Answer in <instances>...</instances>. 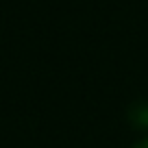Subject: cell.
Listing matches in <instances>:
<instances>
[{"label": "cell", "instance_id": "cell-1", "mask_svg": "<svg viewBox=\"0 0 148 148\" xmlns=\"http://www.w3.org/2000/svg\"><path fill=\"white\" fill-rule=\"evenodd\" d=\"M126 122L137 131H148V100H135L126 109Z\"/></svg>", "mask_w": 148, "mask_h": 148}, {"label": "cell", "instance_id": "cell-2", "mask_svg": "<svg viewBox=\"0 0 148 148\" xmlns=\"http://www.w3.org/2000/svg\"><path fill=\"white\" fill-rule=\"evenodd\" d=\"M133 148H148V137H144V139H139L137 144H135Z\"/></svg>", "mask_w": 148, "mask_h": 148}]
</instances>
